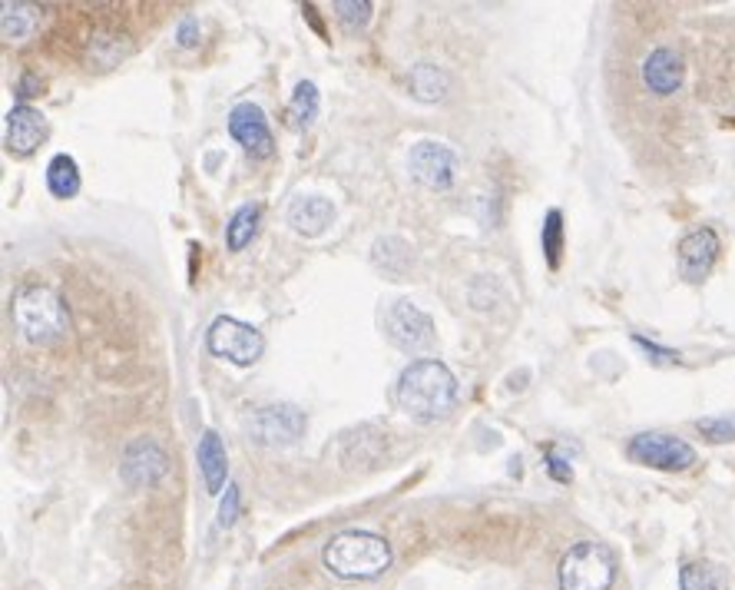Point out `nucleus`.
<instances>
[{
	"mask_svg": "<svg viewBox=\"0 0 735 590\" xmlns=\"http://www.w3.org/2000/svg\"><path fill=\"white\" fill-rule=\"evenodd\" d=\"M394 402L408 418L431 425V421H441L454 412L457 378L438 358H418L398 375Z\"/></svg>",
	"mask_w": 735,
	"mask_h": 590,
	"instance_id": "1",
	"label": "nucleus"
},
{
	"mask_svg": "<svg viewBox=\"0 0 735 590\" xmlns=\"http://www.w3.org/2000/svg\"><path fill=\"white\" fill-rule=\"evenodd\" d=\"M391 544L375 531H342L325 544L322 564L338 581H375L391 567Z\"/></svg>",
	"mask_w": 735,
	"mask_h": 590,
	"instance_id": "2",
	"label": "nucleus"
},
{
	"mask_svg": "<svg viewBox=\"0 0 735 590\" xmlns=\"http://www.w3.org/2000/svg\"><path fill=\"white\" fill-rule=\"evenodd\" d=\"M14 325L27 342L53 345L70 332V309L50 286H24L14 295Z\"/></svg>",
	"mask_w": 735,
	"mask_h": 590,
	"instance_id": "3",
	"label": "nucleus"
},
{
	"mask_svg": "<svg viewBox=\"0 0 735 590\" xmlns=\"http://www.w3.org/2000/svg\"><path fill=\"white\" fill-rule=\"evenodd\" d=\"M560 590H610L616 584V554L600 541L573 544L557 571Z\"/></svg>",
	"mask_w": 735,
	"mask_h": 590,
	"instance_id": "4",
	"label": "nucleus"
},
{
	"mask_svg": "<svg viewBox=\"0 0 735 590\" xmlns=\"http://www.w3.org/2000/svg\"><path fill=\"white\" fill-rule=\"evenodd\" d=\"M305 412L295 405H265L245 418V431L262 448H292L305 435Z\"/></svg>",
	"mask_w": 735,
	"mask_h": 590,
	"instance_id": "5",
	"label": "nucleus"
},
{
	"mask_svg": "<svg viewBox=\"0 0 735 590\" xmlns=\"http://www.w3.org/2000/svg\"><path fill=\"white\" fill-rule=\"evenodd\" d=\"M206 345L216 358H226L232 365H255L265 352V339L259 329L245 325L232 315H219L216 322L209 325L206 332Z\"/></svg>",
	"mask_w": 735,
	"mask_h": 590,
	"instance_id": "6",
	"label": "nucleus"
},
{
	"mask_svg": "<svg viewBox=\"0 0 735 590\" xmlns=\"http://www.w3.org/2000/svg\"><path fill=\"white\" fill-rule=\"evenodd\" d=\"M626 455L636 465H646L656 471H686L696 465V448L683 438L666 435V431H643V435L630 438Z\"/></svg>",
	"mask_w": 735,
	"mask_h": 590,
	"instance_id": "7",
	"label": "nucleus"
},
{
	"mask_svg": "<svg viewBox=\"0 0 735 590\" xmlns=\"http://www.w3.org/2000/svg\"><path fill=\"white\" fill-rule=\"evenodd\" d=\"M408 173L418 179L424 189L444 193L457 183V153L447 143L438 140H421L411 146L408 153Z\"/></svg>",
	"mask_w": 735,
	"mask_h": 590,
	"instance_id": "8",
	"label": "nucleus"
},
{
	"mask_svg": "<svg viewBox=\"0 0 735 590\" xmlns=\"http://www.w3.org/2000/svg\"><path fill=\"white\" fill-rule=\"evenodd\" d=\"M385 335L394 349L401 352H424L434 345V322L428 312H421L418 305L401 299L388 305L385 312Z\"/></svg>",
	"mask_w": 735,
	"mask_h": 590,
	"instance_id": "9",
	"label": "nucleus"
},
{
	"mask_svg": "<svg viewBox=\"0 0 735 590\" xmlns=\"http://www.w3.org/2000/svg\"><path fill=\"white\" fill-rule=\"evenodd\" d=\"M120 474L130 488H153V484H159L169 474V458L153 438H136L123 451Z\"/></svg>",
	"mask_w": 735,
	"mask_h": 590,
	"instance_id": "10",
	"label": "nucleus"
},
{
	"mask_svg": "<svg viewBox=\"0 0 735 590\" xmlns=\"http://www.w3.org/2000/svg\"><path fill=\"white\" fill-rule=\"evenodd\" d=\"M229 133L239 146H245V153L262 156V160L272 156L275 150L269 120H265L262 107H255V103H236V107L229 110Z\"/></svg>",
	"mask_w": 735,
	"mask_h": 590,
	"instance_id": "11",
	"label": "nucleus"
},
{
	"mask_svg": "<svg viewBox=\"0 0 735 590\" xmlns=\"http://www.w3.org/2000/svg\"><path fill=\"white\" fill-rule=\"evenodd\" d=\"M676 259H679V276H683L686 282H706V276L719 259L716 229H709V226L692 229V233L683 236V242H679Z\"/></svg>",
	"mask_w": 735,
	"mask_h": 590,
	"instance_id": "12",
	"label": "nucleus"
},
{
	"mask_svg": "<svg viewBox=\"0 0 735 590\" xmlns=\"http://www.w3.org/2000/svg\"><path fill=\"white\" fill-rule=\"evenodd\" d=\"M4 136H7V150L10 153L30 156L40 143H44V136H47L44 113L34 110L30 103H17V107L7 113V130H4Z\"/></svg>",
	"mask_w": 735,
	"mask_h": 590,
	"instance_id": "13",
	"label": "nucleus"
},
{
	"mask_svg": "<svg viewBox=\"0 0 735 590\" xmlns=\"http://www.w3.org/2000/svg\"><path fill=\"white\" fill-rule=\"evenodd\" d=\"M686 77V63L679 57V50L673 47H656L653 54L643 60V83L649 87V93L656 97H669L683 87Z\"/></svg>",
	"mask_w": 735,
	"mask_h": 590,
	"instance_id": "14",
	"label": "nucleus"
},
{
	"mask_svg": "<svg viewBox=\"0 0 735 590\" xmlns=\"http://www.w3.org/2000/svg\"><path fill=\"white\" fill-rule=\"evenodd\" d=\"M335 219L332 199L325 196H298L289 206V226L298 236H322Z\"/></svg>",
	"mask_w": 735,
	"mask_h": 590,
	"instance_id": "15",
	"label": "nucleus"
},
{
	"mask_svg": "<svg viewBox=\"0 0 735 590\" xmlns=\"http://www.w3.org/2000/svg\"><path fill=\"white\" fill-rule=\"evenodd\" d=\"M196 458H199L202 481H206V491L219 494L222 484H226V478H229V458H226V445H222V438L212 428L202 431Z\"/></svg>",
	"mask_w": 735,
	"mask_h": 590,
	"instance_id": "16",
	"label": "nucleus"
},
{
	"mask_svg": "<svg viewBox=\"0 0 735 590\" xmlns=\"http://www.w3.org/2000/svg\"><path fill=\"white\" fill-rule=\"evenodd\" d=\"M408 87L418 100L424 103H438L447 97V90H451V77L434 67V63H418V67H411L408 73Z\"/></svg>",
	"mask_w": 735,
	"mask_h": 590,
	"instance_id": "17",
	"label": "nucleus"
},
{
	"mask_svg": "<svg viewBox=\"0 0 735 590\" xmlns=\"http://www.w3.org/2000/svg\"><path fill=\"white\" fill-rule=\"evenodd\" d=\"M47 189H50V196H57V199H70L80 193V166L73 156L57 153L47 163Z\"/></svg>",
	"mask_w": 735,
	"mask_h": 590,
	"instance_id": "18",
	"label": "nucleus"
},
{
	"mask_svg": "<svg viewBox=\"0 0 735 590\" xmlns=\"http://www.w3.org/2000/svg\"><path fill=\"white\" fill-rule=\"evenodd\" d=\"M255 229H259V206H255V203L239 206L236 213H232L229 226H226V246L232 252H242L252 242Z\"/></svg>",
	"mask_w": 735,
	"mask_h": 590,
	"instance_id": "19",
	"label": "nucleus"
},
{
	"mask_svg": "<svg viewBox=\"0 0 735 590\" xmlns=\"http://www.w3.org/2000/svg\"><path fill=\"white\" fill-rule=\"evenodd\" d=\"M37 27V10L27 4H4V40L7 44H20L34 34Z\"/></svg>",
	"mask_w": 735,
	"mask_h": 590,
	"instance_id": "20",
	"label": "nucleus"
},
{
	"mask_svg": "<svg viewBox=\"0 0 735 590\" xmlns=\"http://www.w3.org/2000/svg\"><path fill=\"white\" fill-rule=\"evenodd\" d=\"M318 107H322V97H318V87L312 80H302L292 93L289 103V120L292 126H308L318 117Z\"/></svg>",
	"mask_w": 735,
	"mask_h": 590,
	"instance_id": "21",
	"label": "nucleus"
},
{
	"mask_svg": "<svg viewBox=\"0 0 735 590\" xmlns=\"http://www.w3.org/2000/svg\"><path fill=\"white\" fill-rule=\"evenodd\" d=\"M719 587H722V574L709 561H689L679 571V590H719Z\"/></svg>",
	"mask_w": 735,
	"mask_h": 590,
	"instance_id": "22",
	"label": "nucleus"
},
{
	"mask_svg": "<svg viewBox=\"0 0 735 590\" xmlns=\"http://www.w3.org/2000/svg\"><path fill=\"white\" fill-rule=\"evenodd\" d=\"M543 252H547V266L557 269L560 252H563V213L560 209H550L547 219H543Z\"/></svg>",
	"mask_w": 735,
	"mask_h": 590,
	"instance_id": "23",
	"label": "nucleus"
},
{
	"mask_svg": "<svg viewBox=\"0 0 735 590\" xmlns=\"http://www.w3.org/2000/svg\"><path fill=\"white\" fill-rule=\"evenodd\" d=\"M332 7H335L338 20H342L348 30L368 27V20H371V4H368V0H335Z\"/></svg>",
	"mask_w": 735,
	"mask_h": 590,
	"instance_id": "24",
	"label": "nucleus"
},
{
	"mask_svg": "<svg viewBox=\"0 0 735 590\" xmlns=\"http://www.w3.org/2000/svg\"><path fill=\"white\" fill-rule=\"evenodd\" d=\"M696 428L709 441H732L735 438V418H699Z\"/></svg>",
	"mask_w": 735,
	"mask_h": 590,
	"instance_id": "25",
	"label": "nucleus"
},
{
	"mask_svg": "<svg viewBox=\"0 0 735 590\" xmlns=\"http://www.w3.org/2000/svg\"><path fill=\"white\" fill-rule=\"evenodd\" d=\"M239 508H242V494L236 484H226V498L219 504V528H232L239 518Z\"/></svg>",
	"mask_w": 735,
	"mask_h": 590,
	"instance_id": "26",
	"label": "nucleus"
},
{
	"mask_svg": "<svg viewBox=\"0 0 735 590\" xmlns=\"http://www.w3.org/2000/svg\"><path fill=\"white\" fill-rule=\"evenodd\" d=\"M547 471H550V478H557V481H563V484H567V481L573 478L570 465H567V461H563L553 448L547 451Z\"/></svg>",
	"mask_w": 735,
	"mask_h": 590,
	"instance_id": "27",
	"label": "nucleus"
},
{
	"mask_svg": "<svg viewBox=\"0 0 735 590\" xmlns=\"http://www.w3.org/2000/svg\"><path fill=\"white\" fill-rule=\"evenodd\" d=\"M179 44H183V47L196 44V20L193 17H186L183 24H179Z\"/></svg>",
	"mask_w": 735,
	"mask_h": 590,
	"instance_id": "28",
	"label": "nucleus"
},
{
	"mask_svg": "<svg viewBox=\"0 0 735 590\" xmlns=\"http://www.w3.org/2000/svg\"><path fill=\"white\" fill-rule=\"evenodd\" d=\"M633 342H636V345H643V349H646L649 355H663V358H669V362H676V358H679L676 352H669V349H659L656 342H646L643 335H633Z\"/></svg>",
	"mask_w": 735,
	"mask_h": 590,
	"instance_id": "29",
	"label": "nucleus"
},
{
	"mask_svg": "<svg viewBox=\"0 0 735 590\" xmlns=\"http://www.w3.org/2000/svg\"><path fill=\"white\" fill-rule=\"evenodd\" d=\"M34 87H37V77H34V73H27V77L20 80V97H24V100L37 97V93H34Z\"/></svg>",
	"mask_w": 735,
	"mask_h": 590,
	"instance_id": "30",
	"label": "nucleus"
}]
</instances>
